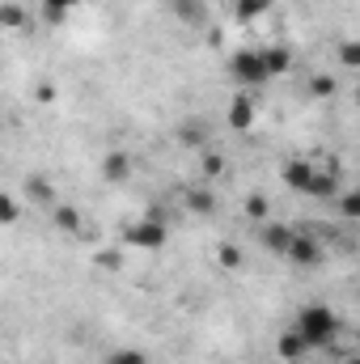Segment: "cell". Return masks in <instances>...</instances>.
I'll list each match as a JSON object with an SVG mask.
<instances>
[{"mask_svg":"<svg viewBox=\"0 0 360 364\" xmlns=\"http://www.w3.org/2000/svg\"><path fill=\"white\" fill-rule=\"evenodd\" d=\"M68 4H73V0H47V13H64Z\"/></svg>","mask_w":360,"mask_h":364,"instance_id":"2","label":"cell"},{"mask_svg":"<svg viewBox=\"0 0 360 364\" xmlns=\"http://www.w3.org/2000/svg\"><path fill=\"white\" fill-rule=\"evenodd\" d=\"M110 364H144V360H140L136 352H127V356H115V360H110Z\"/></svg>","mask_w":360,"mask_h":364,"instance_id":"3","label":"cell"},{"mask_svg":"<svg viewBox=\"0 0 360 364\" xmlns=\"http://www.w3.org/2000/svg\"><path fill=\"white\" fill-rule=\"evenodd\" d=\"M335 335H339L335 309H327V305H305V309L297 314V343H301V348H322V343H331Z\"/></svg>","mask_w":360,"mask_h":364,"instance_id":"1","label":"cell"}]
</instances>
